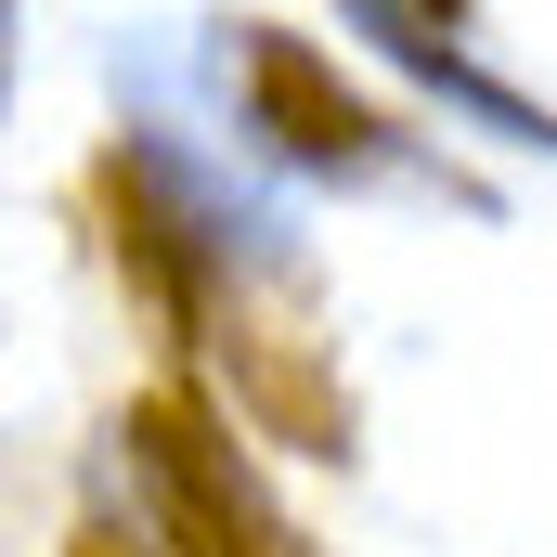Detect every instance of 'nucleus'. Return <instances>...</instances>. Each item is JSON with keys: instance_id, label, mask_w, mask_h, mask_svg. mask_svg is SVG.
Masks as SVG:
<instances>
[{"instance_id": "obj_1", "label": "nucleus", "mask_w": 557, "mask_h": 557, "mask_svg": "<svg viewBox=\"0 0 557 557\" xmlns=\"http://www.w3.org/2000/svg\"><path fill=\"white\" fill-rule=\"evenodd\" d=\"M117 467L143 480V532L182 557H298V532L273 519V493L247 480V454L221 441L208 403H131L117 416Z\"/></svg>"}, {"instance_id": "obj_2", "label": "nucleus", "mask_w": 557, "mask_h": 557, "mask_svg": "<svg viewBox=\"0 0 557 557\" xmlns=\"http://www.w3.org/2000/svg\"><path fill=\"white\" fill-rule=\"evenodd\" d=\"M234 78H247V131L273 143L285 169H311V182H428L403 131L363 104V91H337V65L311 52V39H285V26H247L234 39Z\"/></svg>"}, {"instance_id": "obj_3", "label": "nucleus", "mask_w": 557, "mask_h": 557, "mask_svg": "<svg viewBox=\"0 0 557 557\" xmlns=\"http://www.w3.org/2000/svg\"><path fill=\"white\" fill-rule=\"evenodd\" d=\"M350 26H363L389 65H416L441 104H467L493 143H545V156H557V117H545V104H519V91H493L480 65H454V39H428V26H416V0H350Z\"/></svg>"}, {"instance_id": "obj_4", "label": "nucleus", "mask_w": 557, "mask_h": 557, "mask_svg": "<svg viewBox=\"0 0 557 557\" xmlns=\"http://www.w3.org/2000/svg\"><path fill=\"white\" fill-rule=\"evenodd\" d=\"M0 104H13V0H0Z\"/></svg>"}, {"instance_id": "obj_5", "label": "nucleus", "mask_w": 557, "mask_h": 557, "mask_svg": "<svg viewBox=\"0 0 557 557\" xmlns=\"http://www.w3.org/2000/svg\"><path fill=\"white\" fill-rule=\"evenodd\" d=\"M78 557H131V545H78Z\"/></svg>"}, {"instance_id": "obj_6", "label": "nucleus", "mask_w": 557, "mask_h": 557, "mask_svg": "<svg viewBox=\"0 0 557 557\" xmlns=\"http://www.w3.org/2000/svg\"><path fill=\"white\" fill-rule=\"evenodd\" d=\"M416 13H428V0H416ZM441 13H454V0H441Z\"/></svg>"}]
</instances>
